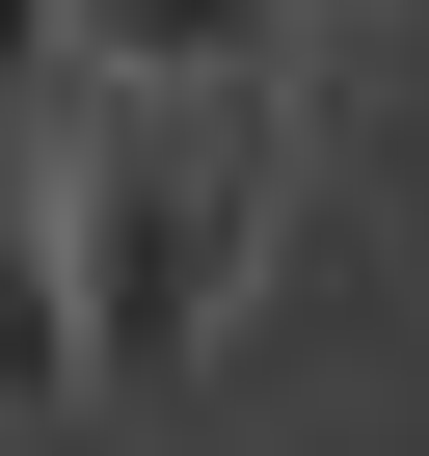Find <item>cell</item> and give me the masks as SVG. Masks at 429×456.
<instances>
[{
    "label": "cell",
    "mask_w": 429,
    "mask_h": 456,
    "mask_svg": "<svg viewBox=\"0 0 429 456\" xmlns=\"http://www.w3.org/2000/svg\"><path fill=\"white\" fill-rule=\"evenodd\" d=\"M28 188H54V296H81V403H161L214 376L269 215H295V134L269 81H54L28 108Z\"/></svg>",
    "instance_id": "cell-1"
},
{
    "label": "cell",
    "mask_w": 429,
    "mask_h": 456,
    "mask_svg": "<svg viewBox=\"0 0 429 456\" xmlns=\"http://www.w3.org/2000/svg\"><path fill=\"white\" fill-rule=\"evenodd\" d=\"M28 429H108V403H81V296H54V188H28V134H0V456Z\"/></svg>",
    "instance_id": "cell-2"
},
{
    "label": "cell",
    "mask_w": 429,
    "mask_h": 456,
    "mask_svg": "<svg viewBox=\"0 0 429 456\" xmlns=\"http://www.w3.org/2000/svg\"><path fill=\"white\" fill-rule=\"evenodd\" d=\"M322 0H81V81H295Z\"/></svg>",
    "instance_id": "cell-3"
},
{
    "label": "cell",
    "mask_w": 429,
    "mask_h": 456,
    "mask_svg": "<svg viewBox=\"0 0 429 456\" xmlns=\"http://www.w3.org/2000/svg\"><path fill=\"white\" fill-rule=\"evenodd\" d=\"M81 81V0H0V108H54Z\"/></svg>",
    "instance_id": "cell-4"
},
{
    "label": "cell",
    "mask_w": 429,
    "mask_h": 456,
    "mask_svg": "<svg viewBox=\"0 0 429 456\" xmlns=\"http://www.w3.org/2000/svg\"><path fill=\"white\" fill-rule=\"evenodd\" d=\"M376 28H402V54H429V0H376Z\"/></svg>",
    "instance_id": "cell-5"
}]
</instances>
